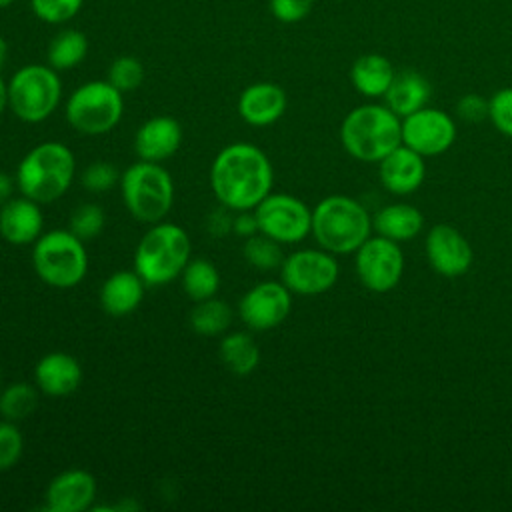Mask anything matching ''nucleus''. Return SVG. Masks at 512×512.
Instances as JSON below:
<instances>
[{
    "label": "nucleus",
    "mask_w": 512,
    "mask_h": 512,
    "mask_svg": "<svg viewBox=\"0 0 512 512\" xmlns=\"http://www.w3.org/2000/svg\"><path fill=\"white\" fill-rule=\"evenodd\" d=\"M272 184L270 158L250 142L228 144L210 166V188L218 204L234 212L254 210L272 192Z\"/></svg>",
    "instance_id": "f257e3e1"
},
{
    "label": "nucleus",
    "mask_w": 512,
    "mask_h": 512,
    "mask_svg": "<svg viewBox=\"0 0 512 512\" xmlns=\"http://www.w3.org/2000/svg\"><path fill=\"white\" fill-rule=\"evenodd\" d=\"M76 176L74 152L64 142H42L34 146L16 168V188L22 196L48 204L62 198Z\"/></svg>",
    "instance_id": "f03ea898"
},
{
    "label": "nucleus",
    "mask_w": 512,
    "mask_h": 512,
    "mask_svg": "<svg viewBox=\"0 0 512 512\" xmlns=\"http://www.w3.org/2000/svg\"><path fill=\"white\" fill-rule=\"evenodd\" d=\"M340 142L352 158L380 162L402 144L400 116L382 104L356 106L340 124Z\"/></svg>",
    "instance_id": "7ed1b4c3"
},
{
    "label": "nucleus",
    "mask_w": 512,
    "mask_h": 512,
    "mask_svg": "<svg viewBox=\"0 0 512 512\" xmlns=\"http://www.w3.org/2000/svg\"><path fill=\"white\" fill-rule=\"evenodd\" d=\"M370 230L368 210L350 196H326L312 210V236L332 254L356 252L370 238Z\"/></svg>",
    "instance_id": "20e7f679"
},
{
    "label": "nucleus",
    "mask_w": 512,
    "mask_h": 512,
    "mask_svg": "<svg viewBox=\"0 0 512 512\" xmlns=\"http://www.w3.org/2000/svg\"><path fill=\"white\" fill-rule=\"evenodd\" d=\"M192 244L188 232L172 222L152 224L134 250V270L146 286H162L178 278L188 264Z\"/></svg>",
    "instance_id": "39448f33"
},
{
    "label": "nucleus",
    "mask_w": 512,
    "mask_h": 512,
    "mask_svg": "<svg viewBox=\"0 0 512 512\" xmlns=\"http://www.w3.org/2000/svg\"><path fill=\"white\" fill-rule=\"evenodd\" d=\"M126 210L144 224L164 220L174 202V182L160 162L138 160L120 176Z\"/></svg>",
    "instance_id": "423d86ee"
},
{
    "label": "nucleus",
    "mask_w": 512,
    "mask_h": 512,
    "mask_svg": "<svg viewBox=\"0 0 512 512\" xmlns=\"http://www.w3.org/2000/svg\"><path fill=\"white\" fill-rule=\"evenodd\" d=\"M86 242L70 230H50L32 244V266L42 282L54 288H72L88 270Z\"/></svg>",
    "instance_id": "0eeeda50"
},
{
    "label": "nucleus",
    "mask_w": 512,
    "mask_h": 512,
    "mask_svg": "<svg viewBox=\"0 0 512 512\" xmlns=\"http://www.w3.org/2000/svg\"><path fill=\"white\" fill-rule=\"evenodd\" d=\"M60 98L62 82L50 64H26L8 80V108L22 122H44L54 114Z\"/></svg>",
    "instance_id": "6e6552de"
},
{
    "label": "nucleus",
    "mask_w": 512,
    "mask_h": 512,
    "mask_svg": "<svg viewBox=\"0 0 512 512\" xmlns=\"http://www.w3.org/2000/svg\"><path fill=\"white\" fill-rule=\"evenodd\" d=\"M124 114V98L108 80L80 84L66 100V122L84 136H100L116 128Z\"/></svg>",
    "instance_id": "1a4fd4ad"
},
{
    "label": "nucleus",
    "mask_w": 512,
    "mask_h": 512,
    "mask_svg": "<svg viewBox=\"0 0 512 512\" xmlns=\"http://www.w3.org/2000/svg\"><path fill=\"white\" fill-rule=\"evenodd\" d=\"M258 232L280 244H296L312 232V210L286 192H270L256 208Z\"/></svg>",
    "instance_id": "9d476101"
},
{
    "label": "nucleus",
    "mask_w": 512,
    "mask_h": 512,
    "mask_svg": "<svg viewBox=\"0 0 512 512\" xmlns=\"http://www.w3.org/2000/svg\"><path fill=\"white\" fill-rule=\"evenodd\" d=\"M340 266L332 252L304 248L288 254L280 266V278L292 294L318 296L328 292L338 280Z\"/></svg>",
    "instance_id": "9b49d317"
},
{
    "label": "nucleus",
    "mask_w": 512,
    "mask_h": 512,
    "mask_svg": "<svg viewBox=\"0 0 512 512\" xmlns=\"http://www.w3.org/2000/svg\"><path fill=\"white\" fill-rule=\"evenodd\" d=\"M356 272L370 292L384 294L392 290L404 272V254L398 242L386 236L368 238L356 250Z\"/></svg>",
    "instance_id": "f8f14e48"
},
{
    "label": "nucleus",
    "mask_w": 512,
    "mask_h": 512,
    "mask_svg": "<svg viewBox=\"0 0 512 512\" xmlns=\"http://www.w3.org/2000/svg\"><path fill=\"white\" fill-rule=\"evenodd\" d=\"M292 308V292L280 280H264L244 292L238 302L240 320L256 332L280 326Z\"/></svg>",
    "instance_id": "ddd939ff"
},
{
    "label": "nucleus",
    "mask_w": 512,
    "mask_h": 512,
    "mask_svg": "<svg viewBox=\"0 0 512 512\" xmlns=\"http://www.w3.org/2000/svg\"><path fill=\"white\" fill-rule=\"evenodd\" d=\"M456 140L454 120L438 108H420L402 120V144L420 156H438Z\"/></svg>",
    "instance_id": "4468645a"
},
{
    "label": "nucleus",
    "mask_w": 512,
    "mask_h": 512,
    "mask_svg": "<svg viewBox=\"0 0 512 512\" xmlns=\"http://www.w3.org/2000/svg\"><path fill=\"white\" fill-rule=\"evenodd\" d=\"M430 266L444 278L464 276L474 260V252L466 236L450 224H436L424 242Z\"/></svg>",
    "instance_id": "2eb2a0df"
},
{
    "label": "nucleus",
    "mask_w": 512,
    "mask_h": 512,
    "mask_svg": "<svg viewBox=\"0 0 512 512\" xmlns=\"http://www.w3.org/2000/svg\"><path fill=\"white\" fill-rule=\"evenodd\" d=\"M96 478L82 468H72L56 474L46 486L44 502L50 512H84L94 508Z\"/></svg>",
    "instance_id": "dca6fc26"
},
{
    "label": "nucleus",
    "mask_w": 512,
    "mask_h": 512,
    "mask_svg": "<svg viewBox=\"0 0 512 512\" xmlns=\"http://www.w3.org/2000/svg\"><path fill=\"white\" fill-rule=\"evenodd\" d=\"M44 228L40 204L28 196L10 198L0 206V236L12 246L34 244Z\"/></svg>",
    "instance_id": "f3484780"
},
{
    "label": "nucleus",
    "mask_w": 512,
    "mask_h": 512,
    "mask_svg": "<svg viewBox=\"0 0 512 512\" xmlns=\"http://www.w3.org/2000/svg\"><path fill=\"white\" fill-rule=\"evenodd\" d=\"M182 144V126L172 116H154L140 124L134 134V152L140 160L164 162Z\"/></svg>",
    "instance_id": "a211bd4d"
},
{
    "label": "nucleus",
    "mask_w": 512,
    "mask_h": 512,
    "mask_svg": "<svg viewBox=\"0 0 512 512\" xmlns=\"http://www.w3.org/2000/svg\"><path fill=\"white\" fill-rule=\"evenodd\" d=\"M426 176L424 156L400 144L380 160V182L396 196H406L418 190Z\"/></svg>",
    "instance_id": "6ab92c4d"
},
{
    "label": "nucleus",
    "mask_w": 512,
    "mask_h": 512,
    "mask_svg": "<svg viewBox=\"0 0 512 512\" xmlns=\"http://www.w3.org/2000/svg\"><path fill=\"white\" fill-rule=\"evenodd\" d=\"M286 92L274 82H254L238 96V114L250 126H270L286 112Z\"/></svg>",
    "instance_id": "aec40b11"
},
{
    "label": "nucleus",
    "mask_w": 512,
    "mask_h": 512,
    "mask_svg": "<svg viewBox=\"0 0 512 512\" xmlns=\"http://www.w3.org/2000/svg\"><path fill=\"white\" fill-rule=\"evenodd\" d=\"M82 382V366L68 352H48L34 366V384L46 396H68Z\"/></svg>",
    "instance_id": "412c9836"
},
{
    "label": "nucleus",
    "mask_w": 512,
    "mask_h": 512,
    "mask_svg": "<svg viewBox=\"0 0 512 512\" xmlns=\"http://www.w3.org/2000/svg\"><path fill=\"white\" fill-rule=\"evenodd\" d=\"M146 282L136 270L112 272L100 286L98 300L110 316H126L134 312L144 298Z\"/></svg>",
    "instance_id": "4be33fe9"
},
{
    "label": "nucleus",
    "mask_w": 512,
    "mask_h": 512,
    "mask_svg": "<svg viewBox=\"0 0 512 512\" xmlns=\"http://www.w3.org/2000/svg\"><path fill=\"white\" fill-rule=\"evenodd\" d=\"M432 96L428 78L416 70H402L394 74L390 88L384 94L386 106L400 118L424 108Z\"/></svg>",
    "instance_id": "5701e85b"
},
{
    "label": "nucleus",
    "mask_w": 512,
    "mask_h": 512,
    "mask_svg": "<svg viewBox=\"0 0 512 512\" xmlns=\"http://www.w3.org/2000/svg\"><path fill=\"white\" fill-rule=\"evenodd\" d=\"M392 62L382 54H362L350 68V82L362 96H384L394 78Z\"/></svg>",
    "instance_id": "b1692460"
},
{
    "label": "nucleus",
    "mask_w": 512,
    "mask_h": 512,
    "mask_svg": "<svg viewBox=\"0 0 512 512\" xmlns=\"http://www.w3.org/2000/svg\"><path fill=\"white\" fill-rule=\"evenodd\" d=\"M424 226L422 212L412 204H390L376 212L372 228L394 242L412 240Z\"/></svg>",
    "instance_id": "393cba45"
},
{
    "label": "nucleus",
    "mask_w": 512,
    "mask_h": 512,
    "mask_svg": "<svg viewBox=\"0 0 512 512\" xmlns=\"http://www.w3.org/2000/svg\"><path fill=\"white\" fill-rule=\"evenodd\" d=\"M218 356L226 370L236 376H246L260 364V348L248 332H228L222 336Z\"/></svg>",
    "instance_id": "a878e982"
},
{
    "label": "nucleus",
    "mask_w": 512,
    "mask_h": 512,
    "mask_svg": "<svg viewBox=\"0 0 512 512\" xmlns=\"http://www.w3.org/2000/svg\"><path fill=\"white\" fill-rule=\"evenodd\" d=\"M88 54V38L76 28L56 32L48 44L46 58L54 70L76 68Z\"/></svg>",
    "instance_id": "bb28decb"
},
{
    "label": "nucleus",
    "mask_w": 512,
    "mask_h": 512,
    "mask_svg": "<svg viewBox=\"0 0 512 512\" xmlns=\"http://www.w3.org/2000/svg\"><path fill=\"white\" fill-rule=\"evenodd\" d=\"M232 324V308L222 298H206L194 304L190 312V328L200 336H220Z\"/></svg>",
    "instance_id": "cd10ccee"
},
{
    "label": "nucleus",
    "mask_w": 512,
    "mask_h": 512,
    "mask_svg": "<svg viewBox=\"0 0 512 512\" xmlns=\"http://www.w3.org/2000/svg\"><path fill=\"white\" fill-rule=\"evenodd\" d=\"M180 280H182V290L194 302L216 296L220 288V272L206 258H190L180 274Z\"/></svg>",
    "instance_id": "c85d7f7f"
},
{
    "label": "nucleus",
    "mask_w": 512,
    "mask_h": 512,
    "mask_svg": "<svg viewBox=\"0 0 512 512\" xmlns=\"http://www.w3.org/2000/svg\"><path fill=\"white\" fill-rule=\"evenodd\" d=\"M38 386L28 382H12L0 392V416L10 422H22L38 408Z\"/></svg>",
    "instance_id": "c756f323"
},
{
    "label": "nucleus",
    "mask_w": 512,
    "mask_h": 512,
    "mask_svg": "<svg viewBox=\"0 0 512 512\" xmlns=\"http://www.w3.org/2000/svg\"><path fill=\"white\" fill-rule=\"evenodd\" d=\"M242 254H244V260L256 270H276L282 266L286 258L282 252V244L262 232H256L254 236L244 238Z\"/></svg>",
    "instance_id": "7c9ffc66"
},
{
    "label": "nucleus",
    "mask_w": 512,
    "mask_h": 512,
    "mask_svg": "<svg viewBox=\"0 0 512 512\" xmlns=\"http://www.w3.org/2000/svg\"><path fill=\"white\" fill-rule=\"evenodd\" d=\"M106 226V214L96 202H82L68 218V230L84 242L94 240Z\"/></svg>",
    "instance_id": "2f4dec72"
},
{
    "label": "nucleus",
    "mask_w": 512,
    "mask_h": 512,
    "mask_svg": "<svg viewBox=\"0 0 512 512\" xmlns=\"http://www.w3.org/2000/svg\"><path fill=\"white\" fill-rule=\"evenodd\" d=\"M114 88H118L122 94L136 90L142 80H144V66L138 58L134 56H118L112 60L108 68V78H106Z\"/></svg>",
    "instance_id": "473e14b6"
},
{
    "label": "nucleus",
    "mask_w": 512,
    "mask_h": 512,
    "mask_svg": "<svg viewBox=\"0 0 512 512\" xmlns=\"http://www.w3.org/2000/svg\"><path fill=\"white\" fill-rule=\"evenodd\" d=\"M84 0H30L32 14L46 24H64L72 20Z\"/></svg>",
    "instance_id": "72a5a7b5"
},
{
    "label": "nucleus",
    "mask_w": 512,
    "mask_h": 512,
    "mask_svg": "<svg viewBox=\"0 0 512 512\" xmlns=\"http://www.w3.org/2000/svg\"><path fill=\"white\" fill-rule=\"evenodd\" d=\"M24 454V436L16 422L0 420V472H6L18 464Z\"/></svg>",
    "instance_id": "f704fd0d"
},
{
    "label": "nucleus",
    "mask_w": 512,
    "mask_h": 512,
    "mask_svg": "<svg viewBox=\"0 0 512 512\" xmlns=\"http://www.w3.org/2000/svg\"><path fill=\"white\" fill-rule=\"evenodd\" d=\"M120 172L116 170L114 164L98 160L88 164L82 172H80V184L94 194H102L112 190L118 182H120Z\"/></svg>",
    "instance_id": "c9c22d12"
},
{
    "label": "nucleus",
    "mask_w": 512,
    "mask_h": 512,
    "mask_svg": "<svg viewBox=\"0 0 512 512\" xmlns=\"http://www.w3.org/2000/svg\"><path fill=\"white\" fill-rule=\"evenodd\" d=\"M488 118L498 132L512 138V88H502L488 100Z\"/></svg>",
    "instance_id": "e433bc0d"
},
{
    "label": "nucleus",
    "mask_w": 512,
    "mask_h": 512,
    "mask_svg": "<svg viewBox=\"0 0 512 512\" xmlns=\"http://www.w3.org/2000/svg\"><path fill=\"white\" fill-rule=\"evenodd\" d=\"M314 6V0H270V12L278 22L294 24L304 20Z\"/></svg>",
    "instance_id": "4c0bfd02"
},
{
    "label": "nucleus",
    "mask_w": 512,
    "mask_h": 512,
    "mask_svg": "<svg viewBox=\"0 0 512 512\" xmlns=\"http://www.w3.org/2000/svg\"><path fill=\"white\" fill-rule=\"evenodd\" d=\"M458 114L468 122H478L482 118H488V100L480 98L478 94H466L456 104Z\"/></svg>",
    "instance_id": "58836bf2"
},
{
    "label": "nucleus",
    "mask_w": 512,
    "mask_h": 512,
    "mask_svg": "<svg viewBox=\"0 0 512 512\" xmlns=\"http://www.w3.org/2000/svg\"><path fill=\"white\" fill-rule=\"evenodd\" d=\"M232 220H234V210L226 208V206H218L214 208L208 218H206V228L212 236L216 238H222L226 236L228 232H232Z\"/></svg>",
    "instance_id": "ea45409f"
},
{
    "label": "nucleus",
    "mask_w": 512,
    "mask_h": 512,
    "mask_svg": "<svg viewBox=\"0 0 512 512\" xmlns=\"http://www.w3.org/2000/svg\"><path fill=\"white\" fill-rule=\"evenodd\" d=\"M232 232L236 236H240V238L254 236L258 232V220H256L254 210H238V212H234Z\"/></svg>",
    "instance_id": "a19ab883"
},
{
    "label": "nucleus",
    "mask_w": 512,
    "mask_h": 512,
    "mask_svg": "<svg viewBox=\"0 0 512 512\" xmlns=\"http://www.w3.org/2000/svg\"><path fill=\"white\" fill-rule=\"evenodd\" d=\"M16 188V178L8 172L0 170V206L12 198V192Z\"/></svg>",
    "instance_id": "79ce46f5"
},
{
    "label": "nucleus",
    "mask_w": 512,
    "mask_h": 512,
    "mask_svg": "<svg viewBox=\"0 0 512 512\" xmlns=\"http://www.w3.org/2000/svg\"><path fill=\"white\" fill-rule=\"evenodd\" d=\"M8 108V82L0 74V114Z\"/></svg>",
    "instance_id": "37998d69"
},
{
    "label": "nucleus",
    "mask_w": 512,
    "mask_h": 512,
    "mask_svg": "<svg viewBox=\"0 0 512 512\" xmlns=\"http://www.w3.org/2000/svg\"><path fill=\"white\" fill-rule=\"evenodd\" d=\"M6 56H8V44H6V40L0 36V68H2V64L6 62Z\"/></svg>",
    "instance_id": "c03bdc74"
},
{
    "label": "nucleus",
    "mask_w": 512,
    "mask_h": 512,
    "mask_svg": "<svg viewBox=\"0 0 512 512\" xmlns=\"http://www.w3.org/2000/svg\"><path fill=\"white\" fill-rule=\"evenodd\" d=\"M14 0H0V8H6V6H10Z\"/></svg>",
    "instance_id": "a18cd8bd"
},
{
    "label": "nucleus",
    "mask_w": 512,
    "mask_h": 512,
    "mask_svg": "<svg viewBox=\"0 0 512 512\" xmlns=\"http://www.w3.org/2000/svg\"><path fill=\"white\" fill-rule=\"evenodd\" d=\"M0 386H2V372H0Z\"/></svg>",
    "instance_id": "49530a36"
}]
</instances>
